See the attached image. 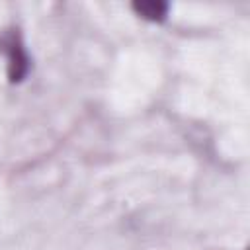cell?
Listing matches in <instances>:
<instances>
[{
	"label": "cell",
	"mask_w": 250,
	"mask_h": 250,
	"mask_svg": "<svg viewBox=\"0 0 250 250\" xmlns=\"http://www.w3.org/2000/svg\"><path fill=\"white\" fill-rule=\"evenodd\" d=\"M8 47H12L10 49V64H12L10 76H12V80H21V76L27 70V57H25L21 45L16 43V39H10Z\"/></svg>",
	"instance_id": "1"
},
{
	"label": "cell",
	"mask_w": 250,
	"mask_h": 250,
	"mask_svg": "<svg viewBox=\"0 0 250 250\" xmlns=\"http://www.w3.org/2000/svg\"><path fill=\"white\" fill-rule=\"evenodd\" d=\"M133 8L146 20L152 21H160L164 20L166 12H168V4L166 2H135Z\"/></svg>",
	"instance_id": "2"
}]
</instances>
